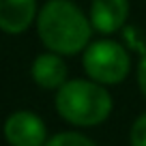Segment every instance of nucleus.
I'll use <instances>...</instances> for the list:
<instances>
[{"label": "nucleus", "instance_id": "1", "mask_svg": "<svg viewBox=\"0 0 146 146\" xmlns=\"http://www.w3.org/2000/svg\"><path fill=\"white\" fill-rule=\"evenodd\" d=\"M36 30L50 52L71 56L88 47L92 24L71 0H47L36 17Z\"/></svg>", "mask_w": 146, "mask_h": 146}, {"label": "nucleus", "instance_id": "2", "mask_svg": "<svg viewBox=\"0 0 146 146\" xmlns=\"http://www.w3.org/2000/svg\"><path fill=\"white\" fill-rule=\"evenodd\" d=\"M56 110L75 127L101 125L112 112V97L103 84L92 80H71L58 88Z\"/></svg>", "mask_w": 146, "mask_h": 146}, {"label": "nucleus", "instance_id": "3", "mask_svg": "<svg viewBox=\"0 0 146 146\" xmlns=\"http://www.w3.org/2000/svg\"><path fill=\"white\" fill-rule=\"evenodd\" d=\"M84 71L92 82L99 84H120L129 73V56L123 45L110 39L88 43L84 50Z\"/></svg>", "mask_w": 146, "mask_h": 146}, {"label": "nucleus", "instance_id": "4", "mask_svg": "<svg viewBox=\"0 0 146 146\" xmlns=\"http://www.w3.org/2000/svg\"><path fill=\"white\" fill-rule=\"evenodd\" d=\"M5 137L11 146H43L47 131L43 120L32 112H13L5 123Z\"/></svg>", "mask_w": 146, "mask_h": 146}, {"label": "nucleus", "instance_id": "5", "mask_svg": "<svg viewBox=\"0 0 146 146\" xmlns=\"http://www.w3.org/2000/svg\"><path fill=\"white\" fill-rule=\"evenodd\" d=\"M129 15V0H92L90 5V24L101 35H112L123 24Z\"/></svg>", "mask_w": 146, "mask_h": 146}, {"label": "nucleus", "instance_id": "6", "mask_svg": "<svg viewBox=\"0 0 146 146\" xmlns=\"http://www.w3.org/2000/svg\"><path fill=\"white\" fill-rule=\"evenodd\" d=\"M36 17V0H0V30L19 35Z\"/></svg>", "mask_w": 146, "mask_h": 146}, {"label": "nucleus", "instance_id": "7", "mask_svg": "<svg viewBox=\"0 0 146 146\" xmlns=\"http://www.w3.org/2000/svg\"><path fill=\"white\" fill-rule=\"evenodd\" d=\"M30 71L36 86L47 88V90H54V88L58 90L67 82V64L60 58V54H54V52L36 56Z\"/></svg>", "mask_w": 146, "mask_h": 146}, {"label": "nucleus", "instance_id": "8", "mask_svg": "<svg viewBox=\"0 0 146 146\" xmlns=\"http://www.w3.org/2000/svg\"><path fill=\"white\" fill-rule=\"evenodd\" d=\"M43 146H97L92 140H88L86 135L75 131H64V133H56L54 137L45 142Z\"/></svg>", "mask_w": 146, "mask_h": 146}, {"label": "nucleus", "instance_id": "9", "mask_svg": "<svg viewBox=\"0 0 146 146\" xmlns=\"http://www.w3.org/2000/svg\"><path fill=\"white\" fill-rule=\"evenodd\" d=\"M131 146H146V112L137 116L131 127Z\"/></svg>", "mask_w": 146, "mask_h": 146}, {"label": "nucleus", "instance_id": "10", "mask_svg": "<svg viewBox=\"0 0 146 146\" xmlns=\"http://www.w3.org/2000/svg\"><path fill=\"white\" fill-rule=\"evenodd\" d=\"M137 84H140L142 95L146 97V56L140 60V64H137Z\"/></svg>", "mask_w": 146, "mask_h": 146}]
</instances>
